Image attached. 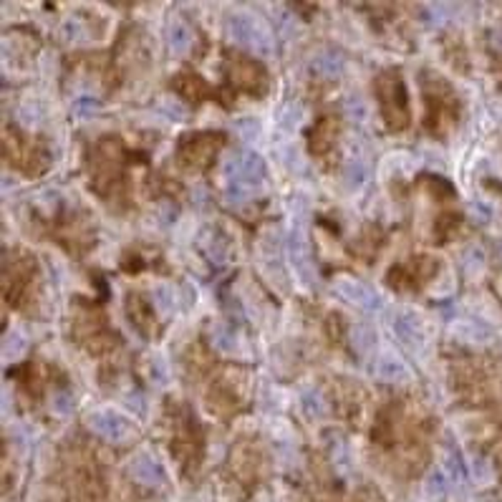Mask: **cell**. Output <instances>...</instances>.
<instances>
[{
  "mask_svg": "<svg viewBox=\"0 0 502 502\" xmlns=\"http://www.w3.org/2000/svg\"><path fill=\"white\" fill-rule=\"evenodd\" d=\"M222 174L228 180V189H225L228 202H250L265 182V162L252 152H237L230 159H225Z\"/></svg>",
  "mask_w": 502,
  "mask_h": 502,
  "instance_id": "1",
  "label": "cell"
},
{
  "mask_svg": "<svg viewBox=\"0 0 502 502\" xmlns=\"http://www.w3.org/2000/svg\"><path fill=\"white\" fill-rule=\"evenodd\" d=\"M376 94L379 104H381V114H384V121L389 124V129H394V132L404 129L409 124V101L404 81L394 71L381 73L376 79Z\"/></svg>",
  "mask_w": 502,
  "mask_h": 502,
  "instance_id": "2",
  "label": "cell"
},
{
  "mask_svg": "<svg viewBox=\"0 0 502 502\" xmlns=\"http://www.w3.org/2000/svg\"><path fill=\"white\" fill-rule=\"evenodd\" d=\"M228 36L240 46H248L258 56H273L275 40L273 33L260 18L250 16V13H232L228 18Z\"/></svg>",
  "mask_w": 502,
  "mask_h": 502,
  "instance_id": "3",
  "label": "cell"
},
{
  "mask_svg": "<svg viewBox=\"0 0 502 502\" xmlns=\"http://www.w3.org/2000/svg\"><path fill=\"white\" fill-rule=\"evenodd\" d=\"M220 147H222V136L215 132L184 134L180 139V144H177V157L187 167L204 169L207 165H212V159L217 157Z\"/></svg>",
  "mask_w": 502,
  "mask_h": 502,
  "instance_id": "4",
  "label": "cell"
},
{
  "mask_svg": "<svg viewBox=\"0 0 502 502\" xmlns=\"http://www.w3.org/2000/svg\"><path fill=\"white\" fill-rule=\"evenodd\" d=\"M288 255H291V265L300 280L306 283V285H315L318 275H315L313 258H311V250H308L306 222L300 220V217L293 220L291 235H288Z\"/></svg>",
  "mask_w": 502,
  "mask_h": 502,
  "instance_id": "5",
  "label": "cell"
},
{
  "mask_svg": "<svg viewBox=\"0 0 502 502\" xmlns=\"http://www.w3.org/2000/svg\"><path fill=\"white\" fill-rule=\"evenodd\" d=\"M86 427L96 437H101L114 444H129L136 437L132 422H126L124 416H119L117 411H91L86 416Z\"/></svg>",
  "mask_w": 502,
  "mask_h": 502,
  "instance_id": "6",
  "label": "cell"
},
{
  "mask_svg": "<svg viewBox=\"0 0 502 502\" xmlns=\"http://www.w3.org/2000/svg\"><path fill=\"white\" fill-rule=\"evenodd\" d=\"M230 79L250 94H265L267 91V71L250 58H235L230 63Z\"/></svg>",
  "mask_w": 502,
  "mask_h": 502,
  "instance_id": "7",
  "label": "cell"
},
{
  "mask_svg": "<svg viewBox=\"0 0 502 502\" xmlns=\"http://www.w3.org/2000/svg\"><path fill=\"white\" fill-rule=\"evenodd\" d=\"M333 291H336L344 300H348L351 306L363 308V311H376V308L381 306V300H379V296L374 293V288H369L366 283L356 280L351 275H341V278H336Z\"/></svg>",
  "mask_w": 502,
  "mask_h": 502,
  "instance_id": "8",
  "label": "cell"
},
{
  "mask_svg": "<svg viewBox=\"0 0 502 502\" xmlns=\"http://www.w3.org/2000/svg\"><path fill=\"white\" fill-rule=\"evenodd\" d=\"M119 167V144L114 139H104L96 147V159H94V177H96V189H106L109 182L114 180Z\"/></svg>",
  "mask_w": 502,
  "mask_h": 502,
  "instance_id": "9",
  "label": "cell"
},
{
  "mask_svg": "<svg viewBox=\"0 0 502 502\" xmlns=\"http://www.w3.org/2000/svg\"><path fill=\"white\" fill-rule=\"evenodd\" d=\"M374 374L376 379L386 381V384H404V381H411V371L401 359L386 353V356H379L376 366H374Z\"/></svg>",
  "mask_w": 502,
  "mask_h": 502,
  "instance_id": "10",
  "label": "cell"
},
{
  "mask_svg": "<svg viewBox=\"0 0 502 502\" xmlns=\"http://www.w3.org/2000/svg\"><path fill=\"white\" fill-rule=\"evenodd\" d=\"M394 333L399 338L401 344L409 346V348H419L424 344V333H422V323L414 313H399L394 318Z\"/></svg>",
  "mask_w": 502,
  "mask_h": 502,
  "instance_id": "11",
  "label": "cell"
},
{
  "mask_svg": "<svg viewBox=\"0 0 502 502\" xmlns=\"http://www.w3.org/2000/svg\"><path fill=\"white\" fill-rule=\"evenodd\" d=\"M167 43H169V51L174 56H187L195 46V31L182 18H174L172 23L167 25Z\"/></svg>",
  "mask_w": 502,
  "mask_h": 502,
  "instance_id": "12",
  "label": "cell"
},
{
  "mask_svg": "<svg viewBox=\"0 0 502 502\" xmlns=\"http://www.w3.org/2000/svg\"><path fill=\"white\" fill-rule=\"evenodd\" d=\"M129 472H132V477L136 479V482H141V485H159L162 479H165V475H162V467H159L154 459H152L150 455H139L134 457L132 464H129Z\"/></svg>",
  "mask_w": 502,
  "mask_h": 502,
  "instance_id": "13",
  "label": "cell"
},
{
  "mask_svg": "<svg viewBox=\"0 0 502 502\" xmlns=\"http://www.w3.org/2000/svg\"><path fill=\"white\" fill-rule=\"evenodd\" d=\"M311 69L323 76V79H336L341 76V71H344V56L333 51V48H323L318 53L311 58Z\"/></svg>",
  "mask_w": 502,
  "mask_h": 502,
  "instance_id": "14",
  "label": "cell"
},
{
  "mask_svg": "<svg viewBox=\"0 0 502 502\" xmlns=\"http://www.w3.org/2000/svg\"><path fill=\"white\" fill-rule=\"evenodd\" d=\"M126 315H129L134 326L139 331H144V333H150V331L154 328V315H152L147 300L141 298V296H136V293H132L129 300H126Z\"/></svg>",
  "mask_w": 502,
  "mask_h": 502,
  "instance_id": "15",
  "label": "cell"
},
{
  "mask_svg": "<svg viewBox=\"0 0 502 502\" xmlns=\"http://www.w3.org/2000/svg\"><path fill=\"white\" fill-rule=\"evenodd\" d=\"M336 134H338L336 121L331 117H323L321 121L313 126V132H311V152H313V154H323V152L333 144Z\"/></svg>",
  "mask_w": 502,
  "mask_h": 502,
  "instance_id": "16",
  "label": "cell"
},
{
  "mask_svg": "<svg viewBox=\"0 0 502 502\" xmlns=\"http://www.w3.org/2000/svg\"><path fill=\"white\" fill-rule=\"evenodd\" d=\"M174 88L180 91V96H184L187 101H202L204 94L210 91L207 84H204L200 76H192V73H184V76H177L174 81Z\"/></svg>",
  "mask_w": 502,
  "mask_h": 502,
  "instance_id": "17",
  "label": "cell"
},
{
  "mask_svg": "<svg viewBox=\"0 0 502 502\" xmlns=\"http://www.w3.org/2000/svg\"><path fill=\"white\" fill-rule=\"evenodd\" d=\"M212 346L225 356H237L240 353V338L228 326H212Z\"/></svg>",
  "mask_w": 502,
  "mask_h": 502,
  "instance_id": "18",
  "label": "cell"
},
{
  "mask_svg": "<svg viewBox=\"0 0 502 502\" xmlns=\"http://www.w3.org/2000/svg\"><path fill=\"white\" fill-rule=\"evenodd\" d=\"M344 180L346 184L351 189L361 187L363 182L369 180V165H366V159L361 157H348L344 165Z\"/></svg>",
  "mask_w": 502,
  "mask_h": 502,
  "instance_id": "19",
  "label": "cell"
},
{
  "mask_svg": "<svg viewBox=\"0 0 502 502\" xmlns=\"http://www.w3.org/2000/svg\"><path fill=\"white\" fill-rule=\"evenodd\" d=\"M58 36L66 43H81V40H88V28L81 18H66L61 25H58Z\"/></svg>",
  "mask_w": 502,
  "mask_h": 502,
  "instance_id": "20",
  "label": "cell"
},
{
  "mask_svg": "<svg viewBox=\"0 0 502 502\" xmlns=\"http://www.w3.org/2000/svg\"><path fill=\"white\" fill-rule=\"evenodd\" d=\"M300 407H303V411H306L311 419H321V416L328 414L326 401H323V396L315 392V389H308V392H303V396H300Z\"/></svg>",
  "mask_w": 502,
  "mask_h": 502,
  "instance_id": "21",
  "label": "cell"
},
{
  "mask_svg": "<svg viewBox=\"0 0 502 502\" xmlns=\"http://www.w3.org/2000/svg\"><path fill=\"white\" fill-rule=\"evenodd\" d=\"M351 344L353 348L361 353V356H366V353L374 348V344H376V336H374V331L369 328V326H353L351 328Z\"/></svg>",
  "mask_w": 502,
  "mask_h": 502,
  "instance_id": "22",
  "label": "cell"
},
{
  "mask_svg": "<svg viewBox=\"0 0 502 502\" xmlns=\"http://www.w3.org/2000/svg\"><path fill=\"white\" fill-rule=\"evenodd\" d=\"M344 114L346 119H351L353 124H363L369 119V106H366L361 96H348L344 104Z\"/></svg>",
  "mask_w": 502,
  "mask_h": 502,
  "instance_id": "23",
  "label": "cell"
},
{
  "mask_svg": "<svg viewBox=\"0 0 502 502\" xmlns=\"http://www.w3.org/2000/svg\"><path fill=\"white\" fill-rule=\"evenodd\" d=\"M154 306L159 308L162 315H169L177 306V293H174L172 285H157L154 288Z\"/></svg>",
  "mask_w": 502,
  "mask_h": 502,
  "instance_id": "24",
  "label": "cell"
},
{
  "mask_svg": "<svg viewBox=\"0 0 502 502\" xmlns=\"http://www.w3.org/2000/svg\"><path fill=\"white\" fill-rule=\"evenodd\" d=\"M485 267V252L479 248H467L462 255V270L467 275H477Z\"/></svg>",
  "mask_w": 502,
  "mask_h": 502,
  "instance_id": "25",
  "label": "cell"
},
{
  "mask_svg": "<svg viewBox=\"0 0 502 502\" xmlns=\"http://www.w3.org/2000/svg\"><path fill=\"white\" fill-rule=\"evenodd\" d=\"M96 114H99V101H96V99H91V96H81V99H76V104H73V117L94 119Z\"/></svg>",
  "mask_w": 502,
  "mask_h": 502,
  "instance_id": "26",
  "label": "cell"
},
{
  "mask_svg": "<svg viewBox=\"0 0 502 502\" xmlns=\"http://www.w3.org/2000/svg\"><path fill=\"white\" fill-rule=\"evenodd\" d=\"M23 351H25L23 336L13 333V336H8L5 341H3V359H5V361H13V359H18V356H21Z\"/></svg>",
  "mask_w": 502,
  "mask_h": 502,
  "instance_id": "27",
  "label": "cell"
},
{
  "mask_svg": "<svg viewBox=\"0 0 502 502\" xmlns=\"http://www.w3.org/2000/svg\"><path fill=\"white\" fill-rule=\"evenodd\" d=\"M472 477L477 479V482H482V485H487V482H492L494 479V472L485 457H475V459H472Z\"/></svg>",
  "mask_w": 502,
  "mask_h": 502,
  "instance_id": "28",
  "label": "cell"
},
{
  "mask_svg": "<svg viewBox=\"0 0 502 502\" xmlns=\"http://www.w3.org/2000/svg\"><path fill=\"white\" fill-rule=\"evenodd\" d=\"M51 409H53L58 416H66L73 411V396H71L69 392H58L53 396V401H51Z\"/></svg>",
  "mask_w": 502,
  "mask_h": 502,
  "instance_id": "29",
  "label": "cell"
},
{
  "mask_svg": "<svg viewBox=\"0 0 502 502\" xmlns=\"http://www.w3.org/2000/svg\"><path fill=\"white\" fill-rule=\"evenodd\" d=\"M444 470L452 479H455L457 485H462L464 482V470H462V457L459 455H449L447 462H444Z\"/></svg>",
  "mask_w": 502,
  "mask_h": 502,
  "instance_id": "30",
  "label": "cell"
},
{
  "mask_svg": "<svg viewBox=\"0 0 502 502\" xmlns=\"http://www.w3.org/2000/svg\"><path fill=\"white\" fill-rule=\"evenodd\" d=\"M444 482H447V477L442 475V472H432L429 477H427V492L432 494V497H442L444 494Z\"/></svg>",
  "mask_w": 502,
  "mask_h": 502,
  "instance_id": "31",
  "label": "cell"
},
{
  "mask_svg": "<svg viewBox=\"0 0 502 502\" xmlns=\"http://www.w3.org/2000/svg\"><path fill=\"white\" fill-rule=\"evenodd\" d=\"M159 109L165 111L167 117L174 119V121H180V119H184V106H180V101L177 99H165V101H159Z\"/></svg>",
  "mask_w": 502,
  "mask_h": 502,
  "instance_id": "32",
  "label": "cell"
},
{
  "mask_svg": "<svg viewBox=\"0 0 502 502\" xmlns=\"http://www.w3.org/2000/svg\"><path fill=\"white\" fill-rule=\"evenodd\" d=\"M40 109L36 106V104H25L23 109H21V121L23 124H28V126H38L40 124Z\"/></svg>",
  "mask_w": 502,
  "mask_h": 502,
  "instance_id": "33",
  "label": "cell"
},
{
  "mask_svg": "<svg viewBox=\"0 0 502 502\" xmlns=\"http://www.w3.org/2000/svg\"><path fill=\"white\" fill-rule=\"evenodd\" d=\"M235 132L240 134L243 139H252V136L260 132V126H258L255 119H240V121L235 124Z\"/></svg>",
  "mask_w": 502,
  "mask_h": 502,
  "instance_id": "34",
  "label": "cell"
},
{
  "mask_svg": "<svg viewBox=\"0 0 502 502\" xmlns=\"http://www.w3.org/2000/svg\"><path fill=\"white\" fill-rule=\"evenodd\" d=\"M427 10L432 13L434 23H444L449 16V10H452V5H447V3H434V5H427Z\"/></svg>",
  "mask_w": 502,
  "mask_h": 502,
  "instance_id": "35",
  "label": "cell"
},
{
  "mask_svg": "<svg viewBox=\"0 0 502 502\" xmlns=\"http://www.w3.org/2000/svg\"><path fill=\"white\" fill-rule=\"evenodd\" d=\"M150 366H152V379L157 384H167V366L162 363V359H152Z\"/></svg>",
  "mask_w": 502,
  "mask_h": 502,
  "instance_id": "36",
  "label": "cell"
},
{
  "mask_svg": "<svg viewBox=\"0 0 502 502\" xmlns=\"http://www.w3.org/2000/svg\"><path fill=\"white\" fill-rule=\"evenodd\" d=\"M490 43H492V48L497 51V53H502V28H497V31L490 33Z\"/></svg>",
  "mask_w": 502,
  "mask_h": 502,
  "instance_id": "37",
  "label": "cell"
},
{
  "mask_svg": "<svg viewBox=\"0 0 502 502\" xmlns=\"http://www.w3.org/2000/svg\"><path fill=\"white\" fill-rule=\"evenodd\" d=\"M470 210L475 212V215H477L479 222H487V220H490V210H487V207H479V204H470Z\"/></svg>",
  "mask_w": 502,
  "mask_h": 502,
  "instance_id": "38",
  "label": "cell"
}]
</instances>
